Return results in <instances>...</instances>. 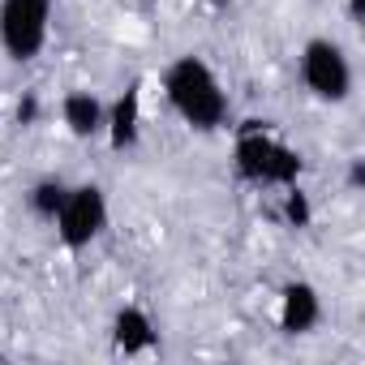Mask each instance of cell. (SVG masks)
<instances>
[{"instance_id":"cell-1","label":"cell","mask_w":365,"mask_h":365,"mask_svg":"<svg viewBox=\"0 0 365 365\" xmlns=\"http://www.w3.org/2000/svg\"><path fill=\"white\" fill-rule=\"evenodd\" d=\"M163 95L172 112L198 133H215L228 125V91L202 56H176L163 69Z\"/></svg>"},{"instance_id":"cell-2","label":"cell","mask_w":365,"mask_h":365,"mask_svg":"<svg viewBox=\"0 0 365 365\" xmlns=\"http://www.w3.org/2000/svg\"><path fill=\"white\" fill-rule=\"evenodd\" d=\"M232 168L245 185L254 190H284V185H297L301 180V155L279 142L267 120H245L237 129V146H232Z\"/></svg>"},{"instance_id":"cell-3","label":"cell","mask_w":365,"mask_h":365,"mask_svg":"<svg viewBox=\"0 0 365 365\" xmlns=\"http://www.w3.org/2000/svg\"><path fill=\"white\" fill-rule=\"evenodd\" d=\"M52 224H56V241L69 254L91 250L103 237V228H108V194L95 185V180H86V185H69L65 207L56 211Z\"/></svg>"},{"instance_id":"cell-4","label":"cell","mask_w":365,"mask_h":365,"mask_svg":"<svg viewBox=\"0 0 365 365\" xmlns=\"http://www.w3.org/2000/svg\"><path fill=\"white\" fill-rule=\"evenodd\" d=\"M52 0H0V48L14 65H31L48 43Z\"/></svg>"},{"instance_id":"cell-5","label":"cell","mask_w":365,"mask_h":365,"mask_svg":"<svg viewBox=\"0 0 365 365\" xmlns=\"http://www.w3.org/2000/svg\"><path fill=\"white\" fill-rule=\"evenodd\" d=\"M301 82L322 103H344L352 95V61L335 39H309L301 48Z\"/></svg>"},{"instance_id":"cell-6","label":"cell","mask_w":365,"mask_h":365,"mask_svg":"<svg viewBox=\"0 0 365 365\" xmlns=\"http://www.w3.org/2000/svg\"><path fill=\"white\" fill-rule=\"evenodd\" d=\"M322 322V297L305 279H288L279 288V331L284 335H309Z\"/></svg>"},{"instance_id":"cell-7","label":"cell","mask_w":365,"mask_h":365,"mask_svg":"<svg viewBox=\"0 0 365 365\" xmlns=\"http://www.w3.org/2000/svg\"><path fill=\"white\" fill-rule=\"evenodd\" d=\"M108 146L112 150H133L142 138V86L129 82L112 103H108V120H103Z\"/></svg>"},{"instance_id":"cell-8","label":"cell","mask_w":365,"mask_h":365,"mask_svg":"<svg viewBox=\"0 0 365 365\" xmlns=\"http://www.w3.org/2000/svg\"><path fill=\"white\" fill-rule=\"evenodd\" d=\"M112 344L125 356H142V352L159 348V331H155V322L142 305H120L116 318H112Z\"/></svg>"},{"instance_id":"cell-9","label":"cell","mask_w":365,"mask_h":365,"mask_svg":"<svg viewBox=\"0 0 365 365\" xmlns=\"http://www.w3.org/2000/svg\"><path fill=\"white\" fill-rule=\"evenodd\" d=\"M61 120L73 138H99L103 133V120H108V103L95 95V91H69L61 99Z\"/></svg>"},{"instance_id":"cell-10","label":"cell","mask_w":365,"mask_h":365,"mask_svg":"<svg viewBox=\"0 0 365 365\" xmlns=\"http://www.w3.org/2000/svg\"><path fill=\"white\" fill-rule=\"evenodd\" d=\"M65 194H69V185H65L61 176H43V180H35L31 194H26L31 215H35V220H43V224H52V220H56V211L65 207Z\"/></svg>"},{"instance_id":"cell-11","label":"cell","mask_w":365,"mask_h":365,"mask_svg":"<svg viewBox=\"0 0 365 365\" xmlns=\"http://www.w3.org/2000/svg\"><path fill=\"white\" fill-rule=\"evenodd\" d=\"M279 215H284L288 228H309V224H314V207H309V194L301 190V180H297V185H284Z\"/></svg>"},{"instance_id":"cell-12","label":"cell","mask_w":365,"mask_h":365,"mask_svg":"<svg viewBox=\"0 0 365 365\" xmlns=\"http://www.w3.org/2000/svg\"><path fill=\"white\" fill-rule=\"evenodd\" d=\"M35 120H39V99L26 95V99L18 103V125H35Z\"/></svg>"},{"instance_id":"cell-13","label":"cell","mask_w":365,"mask_h":365,"mask_svg":"<svg viewBox=\"0 0 365 365\" xmlns=\"http://www.w3.org/2000/svg\"><path fill=\"white\" fill-rule=\"evenodd\" d=\"M365 185V159H352V168H348V190H361Z\"/></svg>"},{"instance_id":"cell-14","label":"cell","mask_w":365,"mask_h":365,"mask_svg":"<svg viewBox=\"0 0 365 365\" xmlns=\"http://www.w3.org/2000/svg\"><path fill=\"white\" fill-rule=\"evenodd\" d=\"M348 18H352V22H361V0H348Z\"/></svg>"},{"instance_id":"cell-15","label":"cell","mask_w":365,"mask_h":365,"mask_svg":"<svg viewBox=\"0 0 365 365\" xmlns=\"http://www.w3.org/2000/svg\"><path fill=\"white\" fill-rule=\"evenodd\" d=\"M202 5H228V0H202Z\"/></svg>"}]
</instances>
